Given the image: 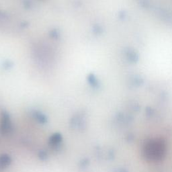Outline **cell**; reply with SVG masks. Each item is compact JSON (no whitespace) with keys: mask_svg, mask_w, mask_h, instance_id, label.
Here are the masks:
<instances>
[{"mask_svg":"<svg viewBox=\"0 0 172 172\" xmlns=\"http://www.w3.org/2000/svg\"><path fill=\"white\" fill-rule=\"evenodd\" d=\"M144 155L151 160H157L165 153V145L161 141L152 140L146 144L144 149Z\"/></svg>","mask_w":172,"mask_h":172,"instance_id":"6da1fadb","label":"cell"}]
</instances>
